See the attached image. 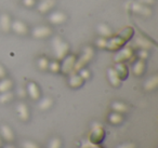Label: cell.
<instances>
[{
  "label": "cell",
  "mask_w": 158,
  "mask_h": 148,
  "mask_svg": "<svg viewBox=\"0 0 158 148\" xmlns=\"http://www.w3.org/2000/svg\"><path fill=\"white\" fill-rule=\"evenodd\" d=\"M52 34V29L51 27L47 26V25H42V26H37L33 29L31 35L34 38L37 39H42V38H47Z\"/></svg>",
  "instance_id": "cell-4"
},
{
  "label": "cell",
  "mask_w": 158,
  "mask_h": 148,
  "mask_svg": "<svg viewBox=\"0 0 158 148\" xmlns=\"http://www.w3.org/2000/svg\"><path fill=\"white\" fill-rule=\"evenodd\" d=\"M26 93H28V95L35 101L39 100V97H40L39 88H38V85L36 84L35 82H29L28 84H27Z\"/></svg>",
  "instance_id": "cell-13"
},
{
  "label": "cell",
  "mask_w": 158,
  "mask_h": 148,
  "mask_svg": "<svg viewBox=\"0 0 158 148\" xmlns=\"http://www.w3.org/2000/svg\"><path fill=\"white\" fill-rule=\"evenodd\" d=\"M104 137V130L101 124H95L93 129L91 130L90 134V142L93 144H99Z\"/></svg>",
  "instance_id": "cell-7"
},
{
  "label": "cell",
  "mask_w": 158,
  "mask_h": 148,
  "mask_svg": "<svg viewBox=\"0 0 158 148\" xmlns=\"http://www.w3.org/2000/svg\"><path fill=\"white\" fill-rule=\"evenodd\" d=\"M107 77H108V80H110V84L113 85V87H119L121 83V80L120 78H119L118 74L116 72V70H115V68H110V69L107 70Z\"/></svg>",
  "instance_id": "cell-16"
},
{
  "label": "cell",
  "mask_w": 158,
  "mask_h": 148,
  "mask_svg": "<svg viewBox=\"0 0 158 148\" xmlns=\"http://www.w3.org/2000/svg\"><path fill=\"white\" fill-rule=\"evenodd\" d=\"M131 10L133 13L140 14V15L149 16L152 14V10L147 6H144L140 2H133L131 6Z\"/></svg>",
  "instance_id": "cell-10"
},
{
  "label": "cell",
  "mask_w": 158,
  "mask_h": 148,
  "mask_svg": "<svg viewBox=\"0 0 158 148\" xmlns=\"http://www.w3.org/2000/svg\"><path fill=\"white\" fill-rule=\"evenodd\" d=\"M93 55H94L93 49L91 48V47H87V48L84 50V53H82V55L80 56V59H79L78 61L76 60V63H75L73 72H78L81 68H84L85 65H86V64L93 57Z\"/></svg>",
  "instance_id": "cell-2"
},
{
  "label": "cell",
  "mask_w": 158,
  "mask_h": 148,
  "mask_svg": "<svg viewBox=\"0 0 158 148\" xmlns=\"http://www.w3.org/2000/svg\"><path fill=\"white\" fill-rule=\"evenodd\" d=\"M126 40L123 39L121 36H113V37L108 38L107 39V46H106V49H108V50L110 51H114V50H118V49H120L121 47L125 44Z\"/></svg>",
  "instance_id": "cell-6"
},
{
  "label": "cell",
  "mask_w": 158,
  "mask_h": 148,
  "mask_svg": "<svg viewBox=\"0 0 158 148\" xmlns=\"http://www.w3.org/2000/svg\"><path fill=\"white\" fill-rule=\"evenodd\" d=\"M115 70H116V72L118 74L120 80H123V79H126L128 77V74H129L127 66H126L123 63H117L116 66H115Z\"/></svg>",
  "instance_id": "cell-19"
},
{
  "label": "cell",
  "mask_w": 158,
  "mask_h": 148,
  "mask_svg": "<svg viewBox=\"0 0 158 148\" xmlns=\"http://www.w3.org/2000/svg\"><path fill=\"white\" fill-rule=\"evenodd\" d=\"M52 104H53L52 98L51 97H44V98H42L39 103H38V108H39L40 110H47V109H49L51 106H52Z\"/></svg>",
  "instance_id": "cell-24"
},
{
  "label": "cell",
  "mask_w": 158,
  "mask_h": 148,
  "mask_svg": "<svg viewBox=\"0 0 158 148\" xmlns=\"http://www.w3.org/2000/svg\"><path fill=\"white\" fill-rule=\"evenodd\" d=\"M6 148H14V147H13V146H11V145H9V146H7Z\"/></svg>",
  "instance_id": "cell-41"
},
{
  "label": "cell",
  "mask_w": 158,
  "mask_h": 148,
  "mask_svg": "<svg viewBox=\"0 0 158 148\" xmlns=\"http://www.w3.org/2000/svg\"><path fill=\"white\" fill-rule=\"evenodd\" d=\"M123 116H121V113H116V111H114V113H112L110 116H108V120H110V123L113 124H119L123 122Z\"/></svg>",
  "instance_id": "cell-25"
},
{
  "label": "cell",
  "mask_w": 158,
  "mask_h": 148,
  "mask_svg": "<svg viewBox=\"0 0 158 148\" xmlns=\"http://www.w3.org/2000/svg\"><path fill=\"white\" fill-rule=\"evenodd\" d=\"M54 6H55V0H40V2L37 5V10L39 13L46 14L50 10H52Z\"/></svg>",
  "instance_id": "cell-11"
},
{
  "label": "cell",
  "mask_w": 158,
  "mask_h": 148,
  "mask_svg": "<svg viewBox=\"0 0 158 148\" xmlns=\"http://www.w3.org/2000/svg\"><path fill=\"white\" fill-rule=\"evenodd\" d=\"M97 31H98V33H99V35L101 36V37H104V38H110V37H113V31H112V29H110V27L108 26V25H106V24H104V23H101V24H99L98 25V27H97Z\"/></svg>",
  "instance_id": "cell-15"
},
{
  "label": "cell",
  "mask_w": 158,
  "mask_h": 148,
  "mask_svg": "<svg viewBox=\"0 0 158 148\" xmlns=\"http://www.w3.org/2000/svg\"><path fill=\"white\" fill-rule=\"evenodd\" d=\"M75 63H76V56L75 55H66L63 59L62 64L60 65V70H62V72H64V74L69 75L74 70Z\"/></svg>",
  "instance_id": "cell-3"
},
{
  "label": "cell",
  "mask_w": 158,
  "mask_h": 148,
  "mask_svg": "<svg viewBox=\"0 0 158 148\" xmlns=\"http://www.w3.org/2000/svg\"><path fill=\"white\" fill-rule=\"evenodd\" d=\"M22 146H23V148H39V146H38L37 144L34 143V142H31V141L23 142Z\"/></svg>",
  "instance_id": "cell-33"
},
{
  "label": "cell",
  "mask_w": 158,
  "mask_h": 148,
  "mask_svg": "<svg viewBox=\"0 0 158 148\" xmlns=\"http://www.w3.org/2000/svg\"><path fill=\"white\" fill-rule=\"evenodd\" d=\"M138 55H139V57H140V60H143V61H144V60L146 59L147 56H148V52H147V50H144V49H142V50L139 51Z\"/></svg>",
  "instance_id": "cell-35"
},
{
  "label": "cell",
  "mask_w": 158,
  "mask_h": 148,
  "mask_svg": "<svg viewBox=\"0 0 158 148\" xmlns=\"http://www.w3.org/2000/svg\"><path fill=\"white\" fill-rule=\"evenodd\" d=\"M69 80H68V84L72 88H79L84 83V79L79 76L77 72H70Z\"/></svg>",
  "instance_id": "cell-17"
},
{
  "label": "cell",
  "mask_w": 158,
  "mask_h": 148,
  "mask_svg": "<svg viewBox=\"0 0 158 148\" xmlns=\"http://www.w3.org/2000/svg\"><path fill=\"white\" fill-rule=\"evenodd\" d=\"M112 108L114 111H116V113H126V111L128 110L127 106H126L123 103L121 102H115L112 104Z\"/></svg>",
  "instance_id": "cell-26"
},
{
  "label": "cell",
  "mask_w": 158,
  "mask_h": 148,
  "mask_svg": "<svg viewBox=\"0 0 158 148\" xmlns=\"http://www.w3.org/2000/svg\"><path fill=\"white\" fill-rule=\"evenodd\" d=\"M92 148H102V147H100V146H98L97 144H95V145H93V147Z\"/></svg>",
  "instance_id": "cell-40"
},
{
  "label": "cell",
  "mask_w": 158,
  "mask_h": 148,
  "mask_svg": "<svg viewBox=\"0 0 158 148\" xmlns=\"http://www.w3.org/2000/svg\"><path fill=\"white\" fill-rule=\"evenodd\" d=\"M52 48L54 56L57 60H63L64 57L67 55L68 51H69V46L67 42H65L61 37L55 36L52 40Z\"/></svg>",
  "instance_id": "cell-1"
},
{
  "label": "cell",
  "mask_w": 158,
  "mask_h": 148,
  "mask_svg": "<svg viewBox=\"0 0 158 148\" xmlns=\"http://www.w3.org/2000/svg\"><path fill=\"white\" fill-rule=\"evenodd\" d=\"M0 134L2 135V137L8 142H11L13 141L14 138V134H13V131L10 126H8L7 124H2V125L0 126Z\"/></svg>",
  "instance_id": "cell-18"
},
{
  "label": "cell",
  "mask_w": 158,
  "mask_h": 148,
  "mask_svg": "<svg viewBox=\"0 0 158 148\" xmlns=\"http://www.w3.org/2000/svg\"><path fill=\"white\" fill-rule=\"evenodd\" d=\"M66 18V14L62 11H54L52 13H50V15L48 16V21L53 25H61L63 23H65Z\"/></svg>",
  "instance_id": "cell-8"
},
{
  "label": "cell",
  "mask_w": 158,
  "mask_h": 148,
  "mask_svg": "<svg viewBox=\"0 0 158 148\" xmlns=\"http://www.w3.org/2000/svg\"><path fill=\"white\" fill-rule=\"evenodd\" d=\"M132 56H133V50L130 47H125L123 49L118 51L114 60L116 63H123L125 61L130 60Z\"/></svg>",
  "instance_id": "cell-5"
},
{
  "label": "cell",
  "mask_w": 158,
  "mask_h": 148,
  "mask_svg": "<svg viewBox=\"0 0 158 148\" xmlns=\"http://www.w3.org/2000/svg\"><path fill=\"white\" fill-rule=\"evenodd\" d=\"M22 3L26 8H33L36 6V0H22Z\"/></svg>",
  "instance_id": "cell-34"
},
{
  "label": "cell",
  "mask_w": 158,
  "mask_h": 148,
  "mask_svg": "<svg viewBox=\"0 0 158 148\" xmlns=\"http://www.w3.org/2000/svg\"><path fill=\"white\" fill-rule=\"evenodd\" d=\"M6 77V69L3 68L2 65H0V79H2Z\"/></svg>",
  "instance_id": "cell-39"
},
{
  "label": "cell",
  "mask_w": 158,
  "mask_h": 148,
  "mask_svg": "<svg viewBox=\"0 0 158 148\" xmlns=\"http://www.w3.org/2000/svg\"><path fill=\"white\" fill-rule=\"evenodd\" d=\"M38 64V67L40 68L41 70H46L48 69V66H49V61L47 57H40L37 62Z\"/></svg>",
  "instance_id": "cell-28"
},
{
  "label": "cell",
  "mask_w": 158,
  "mask_h": 148,
  "mask_svg": "<svg viewBox=\"0 0 158 148\" xmlns=\"http://www.w3.org/2000/svg\"><path fill=\"white\" fill-rule=\"evenodd\" d=\"M48 68L51 70L52 72H60V63L57 61H53L51 63H49Z\"/></svg>",
  "instance_id": "cell-30"
},
{
  "label": "cell",
  "mask_w": 158,
  "mask_h": 148,
  "mask_svg": "<svg viewBox=\"0 0 158 148\" xmlns=\"http://www.w3.org/2000/svg\"><path fill=\"white\" fill-rule=\"evenodd\" d=\"M12 98H13V93L12 92L7 91V92H3V93H0V103L1 104L9 103Z\"/></svg>",
  "instance_id": "cell-27"
},
{
  "label": "cell",
  "mask_w": 158,
  "mask_h": 148,
  "mask_svg": "<svg viewBox=\"0 0 158 148\" xmlns=\"http://www.w3.org/2000/svg\"><path fill=\"white\" fill-rule=\"evenodd\" d=\"M11 18L8 13H2L0 15V29L3 33H9L11 31Z\"/></svg>",
  "instance_id": "cell-12"
},
{
  "label": "cell",
  "mask_w": 158,
  "mask_h": 148,
  "mask_svg": "<svg viewBox=\"0 0 158 148\" xmlns=\"http://www.w3.org/2000/svg\"><path fill=\"white\" fill-rule=\"evenodd\" d=\"M135 44L139 47V48L141 49H144V50H147V49L151 48V42L148 41L147 39H145V38L141 37V36H138V37L135 38Z\"/></svg>",
  "instance_id": "cell-23"
},
{
  "label": "cell",
  "mask_w": 158,
  "mask_h": 148,
  "mask_svg": "<svg viewBox=\"0 0 158 148\" xmlns=\"http://www.w3.org/2000/svg\"><path fill=\"white\" fill-rule=\"evenodd\" d=\"M18 94H19L20 97H25V96H26V90H24L23 88H21V89H19Z\"/></svg>",
  "instance_id": "cell-38"
},
{
  "label": "cell",
  "mask_w": 158,
  "mask_h": 148,
  "mask_svg": "<svg viewBox=\"0 0 158 148\" xmlns=\"http://www.w3.org/2000/svg\"><path fill=\"white\" fill-rule=\"evenodd\" d=\"M95 44H97V47L100 49H106V46H107V38H104V37L98 38L97 41H95Z\"/></svg>",
  "instance_id": "cell-29"
},
{
  "label": "cell",
  "mask_w": 158,
  "mask_h": 148,
  "mask_svg": "<svg viewBox=\"0 0 158 148\" xmlns=\"http://www.w3.org/2000/svg\"><path fill=\"white\" fill-rule=\"evenodd\" d=\"M0 144H1V139H0Z\"/></svg>",
  "instance_id": "cell-42"
},
{
  "label": "cell",
  "mask_w": 158,
  "mask_h": 148,
  "mask_svg": "<svg viewBox=\"0 0 158 148\" xmlns=\"http://www.w3.org/2000/svg\"><path fill=\"white\" fill-rule=\"evenodd\" d=\"M60 147H61V141L57 137H54V138H52L50 141L48 148H60Z\"/></svg>",
  "instance_id": "cell-31"
},
{
  "label": "cell",
  "mask_w": 158,
  "mask_h": 148,
  "mask_svg": "<svg viewBox=\"0 0 158 148\" xmlns=\"http://www.w3.org/2000/svg\"><path fill=\"white\" fill-rule=\"evenodd\" d=\"M138 2L142 3V5H144V6H149V5H153L154 0H139Z\"/></svg>",
  "instance_id": "cell-36"
},
{
  "label": "cell",
  "mask_w": 158,
  "mask_h": 148,
  "mask_svg": "<svg viewBox=\"0 0 158 148\" xmlns=\"http://www.w3.org/2000/svg\"><path fill=\"white\" fill-rule=\"evenodd\" d=\"M158 85V77L157 76H153L152 78H149L148 80L145 82L144 84V89L146 91H152V90L156 89Z\"/></svg>",
  "instance_id": "cell-20"
},
{
  "label": "cell",
  "mask_w": 158,
  "mask_h": 148,
  "mask_svg": "<svg viewBox=\"0 0 158 148\" xmlns=\"http://www.w3.org/2000/svg\"><path fill=\"white\" fill-rule=\"evenodd\" d=\"M16 111H18V115L21 120H23V121L28 120L29 110H28V107H27V105L25 104V103H20V104H18V106H16Z\"/></svg>",
  "instance_id": "cell-14"
},
{
  "label": "cell",
  "mask_w": 158,
  "mask_h": 148,
  "mask_svg": "<svg viewBox=\"0 0 158 148\" xmlns=\"http://www.w3.org/2000/svg\"><path fill=\"white\" fill-rule=\"evenodd\" d=\"M13 85V82L12 80L10 79H6V78H2L0 80V93H3V92H7V91H10Z\"/></svg>",
  "instance_id": "cell-22"
},
{
  "label": "cell",
  "mask_w": 158,
  "mask_h": 148,
  "mask_svg": "<svg viewBox=\"0 0 158 148\" xmlns=\"http://www.w3.org/2000/svg\"><path fill=\"white\" fill-rule=\"evenodd\" d=\"M144 69H145L144 61H143V60H138L133 65L134 75H136V76H141V75L144 72Z\"/></svg>",
  "instance_id": "cell-21"
},
{
  "label": "cell",
  "mask_w": 158,
  "mask_h": 148,
  "mask_svg": "<svg viewBox=\"0 0 158 148\" xmlns=\"http://www.w3.org/2000/svg\"><path fill=\"white\" fill-rule=\"evenodd\" d=\"M79 76L81 77L84 80H86V79H89L90 78V72H89V69H87V68H81V69L79 70Z\"/></svg>",
  "instance_id": "cell-32"
},
{
  "label": "cell",
  "mask_w": 158,
  "mask_h": 148,
  "mask_svg": "<svg viewBox=\"0 0 158 148\" xmlns=\"http://www.w3.org/2000/svg\"><path fill=\"white\" fill-rule=\"evenodd\" d=\"M11 29L16 34V35H26L28 33V27L23 21L15 20L11 23Z\"/></svg>",
  "instance_id": "cell-9"
},
{
  "label": "cell",
  "mask_w": 158,
  "mask_h": 148,
  "mask_svg": "<svg viewBox=\"0 0 158 148\" xmlns=\"http://www.w3.org/2000/svg\"><path fill=\"white\" fill-rule=\"evenodd\" d=\"M135 146L133 145V144H131V143H127V144H123V145H120V146H118L117 148H134Z\"/></svg>",
  "instance_id": "cell-37"
}]
</instances>
